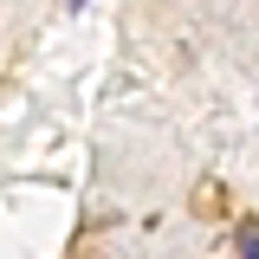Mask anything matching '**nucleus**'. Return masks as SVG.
I'll return each instance as SVG.
<instances>
[{"label": "nucleus", "instance_id": "1", "mask_svg": "<svg viewBox=\"0 0 259 259\" xmlns=\"http://www.w3.org/2000/svg\"><path fill=\"white\" fill-rule=\"evenodd\" d=\"M233 246H240V259H259V227H240Z\"/></svg>", "mask_w": 259, "mask_h": 259}, {"label": "nucleus", "instance_id": "2", "mask_svg": "<svg viewBox=\"0 0 259 259\" xmlns=\"http://www.w3.org/2000/svg\"><path fill=\"white\" fill-rule=\"evenodd\" d=\"M65 7H71V13H78V7H91V0H65Z\"/></svg>", "mask_w": 259, "mask_h": 259}]
</instances>
